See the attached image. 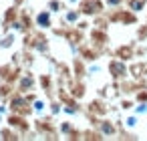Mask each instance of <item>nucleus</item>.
Instances as JSON below:
<instances>
[{
	"mask_svg": "<svg viewBox=\"0 0 147 141\" xmlns=\"http://www.w3.org/2000/svg\"><path fill=\"white\" fill-rule=\"evenodd\" d=\"M22 75H20V67L16 65L14 67V63H8V65H2L0 67V79L2 81H6V83H12L14 85V81H18Z\"/></svg>",
	"mask_w": 147,
	"mask_h": 141,
	"instance_id": "obj_1",
	"label": "nucleus"
},
{
	"mask_svg": "<svg viewBox=\"0 0 147 141\" xmlns=\"http://www.w3.org/2000/svg\"><path fill=\"white\" fill-rule=\"evenodd\" d=\"M107 18H109V22H123V24H135V22H137V16H135L133 12H127V10L119 8V6H117V10H115L113 14H109Z\"/></svg>",
	"mask_w": 147,
	"mask_h": 141,
	"instance_id": "obj_2",
	"label": "nucleus"
},
{
	"mask_svg": "<svg viewBox=\"0 0 147 141\" xmlns=\"http://www.w3.org/2000/svg\"><path fill=\"white\" fill-rule=\"evenodd\" d=\"M79 10L83 14H101L105 10V4L101 2V0H83V2L79 4Z\"/></svg>",
	"mask_w": 147,
	"mask_h": 141,
	"instance_id": "obj_3",
	"label": "nucleus"
},
{
	"mask_svg": "<svg viewBox=\"0 0 147 141\" xmlns=\"http://www.w3.org/2000/svg\"><path fill=\"white\" fill-rule=\"evenodd\" d=\"M36 129L42 133V135H49L51 139L57 137V131H55V123H53V117H42V119H36Z\"/></svg>",
	"mask_w": 147,
	"mask_h": 141,
	"instance_id": "obj_4",
	"label": "nucleus"
},
{
	"mask_svg": "<svg viewBox=\"0 0 147 141\" xmlns=\"http://www.w3.org/2000/svg\"><path fill=\"white\" fill-rule=\"evenodd\" d=\"M109 71H111V75H113V79H123L125 75H127V67H125V63L121 61V59H115V61H111L109 63Z\"/></svg>",
	"mask_w": 147,
	"mask_h": 141,
	"instance_id": "obj_5",
	"label": "nucleus"
},
{
	"mask_svg": "<svg viewBox=\"0 0 147 141\" xmlns=\"http://www.w3.org/2000/svg\"><path fill=\"white\" fill-rule=\"evenodd\" d=\"M135 47H137L135 43H131V45H123V47H119V49L115 51V57H117V59H121V61H129V59L137 57Z\"/></svg>",
	"mask_w": 147,
	"mask_h": 141,
	"instance_id": "obj_6",
	"label": "nucleus"
},
{
	"mask_svg": "<svg viewBox=\"0 0 147 141\" xmlns=\"http://www.w3.org/2000/svg\"><path fill=\"white\" fill-rule=\"evenodd\" d=\"M34 87V77L30 75V73H24L22 77H20V83H18V91L20 93H26V91H30Z\"/></svg>",
	"mask_w": 147,
	"mask_h": 141,
	"instance_id": "obj_7",
	"label": "nucleus"
},
{
	"mask_svg": "<svg viewBox=\"0 0 147 141\" xmlns=\"http://www.w3.org/2000/svg\"><path fill=\"white\" fill-rule=\"evenodd\" d=\"M89 111L95 113V115H105V113L109 111V107L105 105V101L97 99V101H91V103H89Z\"/></svg>",
	"mask_w": 147,
	"mask_h": 141,
	"instance_id": "obj_8",
	"label": "nucleus"
},
{
	"mask_svg": "<svg viewBox=\"0 0 147 141\" xmlns=\"http://www.w3.org/2000/svg\"><path fill=\"white\" fill-rule=\"evenodd\" d=\"M97 127L101 129V133H103V135H113V133H115V125H113L111 121H107V119H101Z\"/></svg>",
	"mask_w": 147,
	"mask_h": 141,
	"instance_id": "obj_9",
	"label": "nucleus"
},
{
	"mask_svg": "<svg viewBox=\"0 0 147 141\" xmlns=\"http://www.w3.org/2000/svg\"><path fill=\"white\" fill-rule=\"evenodd\" d=\"M71 95L77 97V99H83V97H85V85H83L81 81H75V83H73V91H71Z\"/></svg>",
	"mask_w": 147,
	"mask_h": 141,
	"instance_id": "obj_10",
	"label": "nucleus"
},
{
	"mask_svg": "<svg viewBox=\"0 0 147 141\" xmlns=\"http://www.w3.org/2000/svg\"><path fill=\"white\" fill-rule=\"evenodd\" d=\"M36 24H38L40 28H49V26H51V14H49V12H40V14L36 16Z\"/></svg>",
	"mask_w": 147,
	"mask_h": 141,
	"instance_id": "obj_11",
	"label": "nucleus"
},
{
	"mask_svg": "<svg viewBox=\"0 0 147 141\" xmlns=\"http://www.w3.org/2000/svg\"><path fill=\"white\" fill-rule=\"evenodd\" d=\"M125 2L131 6V10H135V12H139V10H143L145 8V0H125Z\"/></svg>",
	"mask_w": 147,
	"mask_h": 141,
	"instance_id": "obj_12",
	"label": "nucleus"
},
{
	"mask_svg": "<svg viewBox=\"0 0 147 141\" xmlns=\"http://www.w3.org/2000/svg\"><path fill=\"white\" fill-rule=\"evenodd\" d=\"M40 85H42L45 91H51V89H53V79H51L49 75H40Z\"/></svg>",
	"mask_w": 147,
	"mask_h": 141,
	"instance_id": "obj_13",
	"label": "nucleus"
},
{
	"mask_svg": "<svg viewBox=\"0 0 147 141\" xmlns=\"http://www.w3.org/2000/svg\"><path fill=\"white\" fill-rule=\"evenodd\" d=\"M75 77L77 79H83L85 77V67H83L81 61H75Z\"/></svg>",
	"mask_w": 147,
	"mask_h": 141,
	"instance_id": "obj_14",
	"label": "nucleus"
},
{
	"mask_svg": "<svg viewBox=\"0 0 147 141\" xmlns=\"http://www.w3.org/2000/svg\"><path fill=\"white\" fill-rule=\"evenodd\" d=\"M49 6H51V10H53V12H57V10H65V4H63V2H59V0H51Z\"/></svg>",
	"mask_w": 147,
	"mask_h": 141,
	"instance_id": "obj_15",
	"label": "nucleus"
},
{
	"mask_svg": "<svg viewBox=\"0 0 147 141\" xmlns=\"http://www.w3.org/2000/svg\"><path fill=\"white\" fill-rule=\"evenodd\" d=\"M2 137H4V139H16V137H18V133H16V131H12V129H4V131H2Z\"/></svg>",
	"mask_w": 147,
	"mask_h": 141,
	"instance_id": "obj_16",
	"label": "nucleus"
},
{
	"mask_svg": "<svg viewBox=\"0 0 147 141\" xmlns=\"http://www.w3.org/2000/svg\"><path fill=\"white\" fill-rule=\"evenodd\" d=\"M79 12H81L79 8H77V10H71V12L67 14V20H69V22H75V20L79 18Z\"/></svg>",
	"mask_w": 147,
	"mask_h": 141,
	"instance_id": "obj_17",
	"label": "nucleus"
},
{
	"mask_svg": "<svg viewBox=\"0 0 147 141\" xmlns=\"http://www.w3.org/2000/svg\"><path fill=\"white\" fill-rule=\"evenodd\" d=\"M137 38H139V40H145V38H147V24H143V26L139 28V32H137Z\"/></svg>",
	"mask_w": 147,
	"mask_h": 141,
	"instance_id": "obj_18",
	"label": "nucleus"
},
{
	"mask_svg": "<svg viewBox=\"0 0 147 141\" xmlns=\"http://www.w3.org/2000/svg\"><path fill=\"white\" fill-rule=\"evenodd\" d=\"M137 101L147 103V91H137Z\"/></svg>",
	"mask_w": 147,
	"mask_h": 141,
	"instance_id": "obj_19",
	"label": "nucleus"
},
{
	"mask_svg": "<svg viewBox=\"0 0 147 141\" xmlns=\"http://www.w3.org/2000/svg\"><path fill=\"white\" fill-rule=\"evenodd\" d=\"M131 107H133V101L131 99H123L121 101V109H131Z\"/></svg>",
	"mask_w": 147,
	"mask_h": 141,
	"instance_id": "obj_20",
	"label": "nucleus"
},
{
	"mask_svg": "<svg viewBox=\"0 0 147 141\" xmlns=\"http://www.w3.org/2000/svg\"><path fill=\"white\" fill-rule=\"evenodd\" d=\"M12 38H14V36H12V34H8L2 43H0V47H10V45H12Z\"/></svg>",
	"mask_w": 147,
	"mask_h": 141,
	"instance_id": "obj_21",
	"label": "nucleus"
},
{
	"mask_svg": "<svg viewBox=\"0 0 147 141\" xmlns=\"http://www.w3.org/2000/svg\"><path fill=\"white\" fill-rule=\"evenodd\" d=\"M105 2H107V4H111V6H115V8H117V6H119V4H121V0H105Z\"/></svg>",
	"mask_w": 147,
	"mask_h": 141,
	"instance_id": "obj_22",
	"label": "nucleus"
},
{
	"mask_svg": "<svg viewBox=\"0 0 147 141\" xmlns=\"http://www.w3.org/2000/svg\"><path fill=\"white\" fill-rule=\"evenodd\" d=\"M51 109H53V113H59V111H61V107H59V103H55V101L51 103Z\"/></svg>",
	"mask_w": 147,
	"mask_h": 141,
	"instance_id": "obj_23",
	"label": "nucleus"
},
{
	"mask_svg": "<svg viewBox=\"0 0 147 141\" xmlns=\"http://www.w3.org/2000/svg\"><path fill=\"white\" fill-rule=\"evenodd\" d=\"M87 26H89V22H87V20H83V22H79V28H87Z\"/></svg>",
	"mask_w": 147,
	"mask_h": 141,
	"instance_id": "obj_24",
	"label": "nucleus"
},
{
	"mask_svg": "<svg viewBox=\"0 0 147 141\" xmlns=\"http://www.w3.org/2000/svg\"><path fill=\"white\" fill-rule=\"evenodd\" d=\"M14 2H16V4H20V2H22V0H14Z\"/></svg>",
	"mask_w": 147,
	"mask_h": 141,
	"instance_id": "obj_25",
	"label": "nucleus"
}]
</instances>
